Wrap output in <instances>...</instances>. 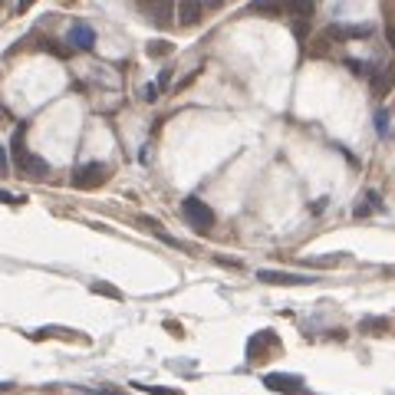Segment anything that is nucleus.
<instances>
[{"label":"nucleus","instance_id":"9","mask_svg":"<svg viewBox=\"0 0 395 395\" xmlns=\"http://www.w3.org/2000/svg\"><path fill=\"white\" fill-rule=\"evenodd\" d=\"M392 86H395V63H389V66H382V69L373 76V93H375V96H385Z\"/></svg>","mask_w":395,"mask_h":395},{"label":"nucleus","instance_id":"5","mask_svg":"<svg viewBox=\"0 0 395 395\" xmlns=\"http://www.w3.org/2000/svg\"><path fill=\"white\" fill-rule=\"evenodd\" d=\"M264 385H267L270 392H280V395L303 392V379H300V375H287V373H267L264 375Z\"/></svg>","mask_w":395,"mask_h":395},{"label":"nucleus","instance_id":"21","mask_svg":"<svg viewBox=\"0 0 395 395\" xmlns=\"http://www.w3.org/2000/svg\"><path fill=\"white\" fill-rule=\"evenodd\" d=\"M145 99H149V102H155V99H159V89H155V86H149V89H145Z\"/></svg>","mask_w":395,"mask_h":395},{"label":"nucleus","instance_id":"10","mask_svg":"<svg viewBox=\"0 0 395 395\" xmlns=\"http://www.w3.org/2000/svg\"><path fill=\"white\" fill-rule=\"evenodd\" d=\"M69 43H73L76 50H93L96 36H93V30H89L86 23H73V30H69Z\"/></svg>","mask_w":395,"mask_h":395},{"label":"nucleus","instance_id":"4","mask_svg":"<svg viewBox=\"0 0 395 395\" xmlns=\"http://www.w3.org/2000/svg\"><path fill=\"white\" fill-rule=\"evenodd\" d=\"M257 280L270 283V287H307L313 277H307V274H287V270H257Z\"/></svg>","mask_w":395,"mask_h":395},{"label":"nucleus","instance_id":"27","mask_svg":"<svg viewBox=\"0 0 395 395\" xmlns=\"http://www.w3.org/2000/svg\"><path fill=\"white\" fill-rule=\"evenodd\" d=\"M0 116H4V109H0Z\"/></svg>","mask_w":395,"mask_h":395},{"label":"nucleus","instance_id":"2","mask_svg":"<svg viewBox=\"0 0 395 395\" xmlns=\"http://www.w3.org/2000/svg\"><path fill=\"white\" fill-rule=\"evenodd\" d=\"M13 155H17V165H20L23 175H30V178H46V175H50L46 159H40V155H33V152L23 149V128L13 132Z\"/></svg>","mask_w":395,"mask_h":395},{"label":"nucleus","instance_id":"18","mask_svg":"<svg viewBox=\"0 0 395 395\" xmlns=\"http://www.w3.org/2000/svg\"><path fill=\"white\" fill-rule=\"evenodd\" d=\"M385 40H389V46L395 50V23H389V27H385Z\"/></svg>","mask_w":395,"mask_h":395},{"label":"nucleus","instance_id":"11","mask_svg":"<svg viewBox=\"0 0 395 395\" xmlns=\"http://www.w3.org/2000/svg\"><path fill=\"white\" fill-rule=\"evenodd\" d=\"M379 204H382V201H379V194L369 192V194L363 198V201L356 204V211H353V214H356V217H366V214H373L375 208H379Z\"/></svg>","mask_w":395,"mask_h":395},{"label":"nucleus","instance_id":"17","mask_svg":"<svg viewBox=\"0 0 395 395\" xmlns=\"http://www.w3.org/2000/svg\"><path fill=\"white\" fill-rule=\"evenodd\" d=\"M346 66H349L353 73H359V76H363V73H369V66H366V63H359V60H346Z\"/></svg>","mask_w":395,"mask_h":395},{"label":"nucleus","instance_id":"12","mask_svg":"<svg viewBox=\"0 0 395 395\" xmlns=\"http://www.w3.org/2000/svg\"><path fill=\"white\" fill-rule=\"evenodd\" d=\"M283 4H287L297 17H303V20H307V17H313V0H283Z\"/></svg>","mask_w":395,"mask_h":395},{"label":"nucleus","instance_id":"13","mask_svg":"<svg viewBox=\"0 0 395 395\" xmlns=\"http://www.w3.org/2000/svg\"><path fill=\"white\" fill-rule=\"evenodd\" d=\"M132 389L149 392V395H185V392H178V389H165V385H145V382H132Z\"/></svg>","mask_w":395,"mask_h":395},{"label":"nucleus","instance_id":"7","mask_svg":"<svg viewBox=\"0 0 395 395\" xmlns=\"http://www.w3.org/2000/svg\"><path fill=\"white\" fill-rule=\"evenodd\" d=\"M369 33H373L369 23H336L326 30V36H333V40H366Z\"/></svg>","mask_w":395,"mask_h":395},{"label":"nucleus","instance_id":"6","mask_svg":"<svg viewBox=\"0 0 395 395\" xmlns=\"http://www.w3.org/2000/svg\"><path fill=\"white\" fill-rule=\"evenodd\" d=\"M139 4H142V13L149 20H155L159 27L171 23V17H175V0H139Z\"/></svg>","mask_w":395,"mask_h":395},{"label":"nucleus","instance_id":"25","mask_svg":"<svg viewBox=\"0 0 395 395\" xmlns=\"http://www.w3.org/2000/svg\"><path fill=\"white\" fill-rule=\"evenodd\" d=\"M221 4H225V0H204V7H211V11H217Z\"/></svg>","mask_w":395,"mask_h":395},{"label":"nucleus","instance_id":"24","mask_svg":"<svg viewBox=\"0 0 395 395\" xmlns=\"http://www.w3.org/2000/svg\"><path fill=\"white\" fill-rule=\"evenodd\" d=\"M0 201H4V204H17V198H13V194H7V192H0Z\"/></svg>","mask_w":395,"mask_h":395},{"label":"nucleus","instance_id":"22","mask_svg":"<svg viewBox=\"0 0 395 395\" xmlns=\"http://www.w3.org/2000/svg\"><path fill=\"white\" fill-rule=\"evenodd\" d=\"M293 30H297V36H300V40H303V36H307V23H303V20H297V27H293Z\"/></svg>","mask_w":395,"mask_h":395},{"label":"nucleus","instance_id":"16","mask_svg":"<svg viewBox=\"0 0 395 395\" xmlns=\"http://www.w3.org/2000/svg\"><path fill=\"white\" fill-rule=\"evenodd\" d=\"M149 53L152 56H165V53H171V43H149Z\"/></svg>","mask_w":395,"mask_h":395},{"label":"nucleus","instance_id":"26","mask_svg":"<svg viewBox=\"0 0 395 395\" xmlns=\"http://www.w3.org/2000/svg\"><path fill=\"white\" fill-rule=\"evenodd\" d=\"M0 392H13V382H0Z\"/></svg>","mask_w":395,"mask_h":395},{"label":"nucleus","instance_id":"14","mask_svg":"<svg viewBox=\"0 0 395 395\" xmlns=\"http://www.w3.org/2000/svg\"><path fill=\"white\" fill-rule=\"evenodd\" d=\"M93 293H102V297H109V300H122V293H119L112 283H102V280H96V283H93Z\"/></svg>","mask_w":395,"mask_h":395},{"label":"nucleus","instance_id":"3","mask_svg":"<svg viewBox=\"0 0 395 395\" xmlns=\"http://www.w3.org/2000/svg\"><path fill=\"white\" fill-rule=\"evenodd\" d=\"M69 182H73V188H79V192L99 188V182H106V168H102L99 161H83V165H76L73 168Z\"/></svg>","mask_w":395,"mask_h":395},{"label":"nucleus","instance_id":"8","mask_svg":"<svg viewBox=\"0 0 395 395\" xmlns=\"http://www.w3.org/2000/svg\"><path fill=\"white\" fill-rule=\"evenodd\" d=\"M204 13V0H178V23L182 27H194Z\"/></svg>","mask_w":395,"mask_h":395},{"label":"nucleus","instance_id":"1","mask_svg":"<svg viewBox=\"0 0 395 395\" xmlns=\"http://www.w3.org/2000/svg\"><path fill=\"white\" fill-rule=\"evenodd\" d=\"M182 217L188 221V227H192L194 234H208V231L214 227V211L201 201V198H185L182 201Z\"/></svg>","mask_w":395,"mask_h":395},{"label":"nucleus","instance_id":"23","mask_svg":"<svg viewBox=\"0 0 395 395\" xmlns=\"http://www.w3.org/2000/svg\"><path fill=\"white\" fill-rule=\"evenodd\" d=\"M33 4H36V0H17V11H27V7H33Z\"/></svg>","mask_w":395,"mask_h":395},{"label":"nucleus","instance_id":"20","mask_svg":"<svg viewBox=\"0 0 395 395\" xmlns=\"http://www.w3.org/2000/svg\"><path fill=\"white\" fill-rule=\"evenodd\" d=\"M7 171H11L7 168V152H4V145H0V175H7Z\"/></svg>","mask_w":395,"mask_h":395},{"label":"nucleus","instance_id":"19","mask_svg":"<svg viewBox=\"0 0 395 395\" xmlns=\"http://www.w3.org/2000/svg\"><path fill=\"white\" fill-rule=\"evenodd\" d=\"M382 326H385L382 320H366L363 323V330H382Z\"/></svg>","mask_w":395,"mask_h":395},{"label":"nucleus","instance_id":"15","mask_svg":"<svg viewBox=\"0 0 395 395\" xmlns=\"http://www.w3.org/2000/svg\"><path fill=\"white\" fill-rule=\"evenodd\" d=\"M375 128H379V135H389V112L385 109L375 112Z\"/></svg>","mask_w":395,"mask_h":395}]
</instances>
